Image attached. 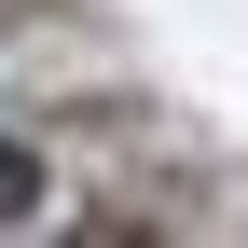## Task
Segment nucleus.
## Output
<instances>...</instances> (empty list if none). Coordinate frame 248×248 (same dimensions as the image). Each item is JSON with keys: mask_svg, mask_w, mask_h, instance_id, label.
<instances>
[{"mask_svg": "<svg viewBox=\"0 0 248 248\" xmlns=\"http://www.w3.org/2000/svg\"><path fill=\"white\" fill-rule=\"evenodd\" d=\"M28 207H42V152H14V138H0V221H28Z\"/></svg>", "mask_w": 248, "mask_h": 248, "instance_id": "1", "label": "nucleus"}]
</instances>
